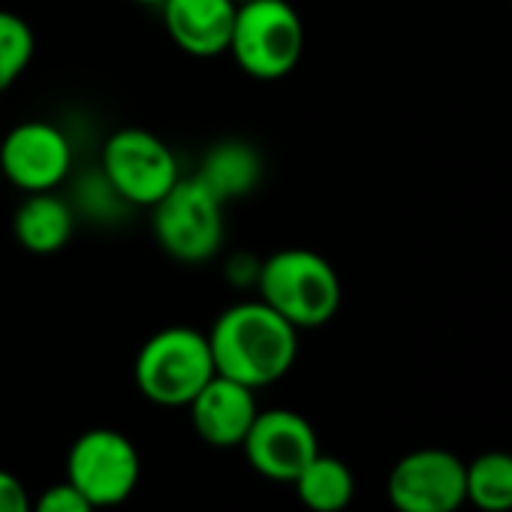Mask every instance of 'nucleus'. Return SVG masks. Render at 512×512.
Listing matches in <instances>:
<instances>
[{
    "instance_id": "f257e3e1",
    "label": "nucleus",
    "mask_w": 512,
    "mask_h": 512,
    "mask_svg": "<svg viewBox=\"0 0 512 512\" xmlns=\"http://www.w3.org/2000/svg\"><path fill=\"white\" fill-rule=\"evenodd\" d=\"M214 371L253 392L278 383L299 356V329L266 302L226 308L208 332Z\"/></svg>"
},
{
    "instance_id": "f03ea898",
    "label": "nucleus",
    "mask_w": 512,
    "mask_h": 512,
    "mask_svg": "<svg viewBox=\"0 0 512 512\" xmlns=\"http://www.w3.org/2000/svg\"><path fill=\"white\" fill-rule=\"evenodd\" d=\"M260 302L296 329L326 326L341 308V278L326 256L287 247L272 253L256 272Z\"/></svg>"
},
{
    "instance_id": "7ed1b4c3",
    "label": "nucleus",
    "mask_w": 512,
    "mask_h": 512,
    "mask_svg": "<svg viewBox=\"0 0 512 512\" xmlns=\"http://www.w3.org/2000/svg\"><path fill=\"white\" fill-rule=\"evenodd\" d=\"M214 374L208 335L187 326L151 335L133 365L136 389L157 407H187Z\"/></svg>"
},
{
    "instance_id": "20e7f679",
    "label": "nucleus",
    "mask_w": 512,
    "mask_h": 512,
    "mask_svg": "<svg viewBox=\"0 0 512 512\" xmlns=\"http://www.w3.org/2000/svg\"><path fill=\"white\" fill-rule=\"evenodd\" d=\"M226 52L250 79H284L296 70L305 52L302 19L287 0H250L235 10Z\"/></svg>"
},
{
    "instance_id": "39448f33",
    "label": "nucleus",
    "mask_w": 512,
    "mask_h": 512,
    "mask_svg": "<svg viewBox=\"0 0 512 512\" xmlns=\"http://www.w3.org/2000/svg\"><path fill=\"white\" fill-rule=\"evenodd\" d=\"M223 202L193 175L154 205V238L178 263H205L223 244Z\"/></svg>"
},
{
    "instance_id": "423d86ee",
    "label": "nucleus",
    "mask_w": 512,
    "mask_h": 512,
    "mask_svg": "<svg viewBox=\"0 0 512 512\" xmlns=\"http://www.w3.org/2000/svg\"><path fill=\"white\" fill-rule=\"evenodd\" d=\"M103 175L115 196L145 208H154L181 181L175 151L142 127H124L106 139Z\"/></svg>"
},
{
    "instance_id": "0eeeda50",
    "label": "nucleus",
    "mask_w": 512,
    "mask_h": 512,
    "mask_svg": "<svg viewBox=\"0 0 512 512\" xmlns=\"http://www.w3.org/2000/svg\"><path fill=\"white\" fill-rule=\"evenodd\" d=\"M139 473V449L115 428L85 431L67 455V482H73L97 509L121 506L136 491Z\"/></svg>"
},
{
    "instance_id": "6e6552de",
    "label": "nucleus",
    "mask_w": 512,
    "mask_h": 512,
    "mask_svg": "<svg viewBox=\"0 0 512 512\" xmlns=\"http://www.w3.org/2000/svg\"><path fill=\"white\" fill-rule=\"evenodd\" d=\"M467 464L449 449H413L386 479L389 503L398 512H455L467 503Z\"/></svg>"
},
{
    "instance_id": "1a4fd4ad",
    "label": "nucleus",
    "mask_w": 512,
    "mask_h": 512,
    "mask_svg": "<svg viewBox=\"0 0 512 512\" xmlns=\"http://www.w3.org/2000/svg\"><path fill=\"white\" fill-rule=\"evenodd\" d=\"M73 166V145L49 121H25L0 142V175L25 193L55 190Z\"/></svg>"
},
{
    "instance_id": "9d476101",
    "label": "nucleus",
    "mask_w": 512,
    "mask_h": 512,
    "mask_svg": "<svg viewBox=\"0 0 512 512\" xmlns=\"http://www.w3.org/2000/svg\"><path fill=\"white\" fill-rule=\"evenodd\" d=\"M241 449L260 476L293 485L305 464L320 452V440L314 425L302 413L278 407L256 413L247 437L241 440Z\"/></svg>"
},
{
    "instance_id": "9b49d317",
    "label": "nucleus",
    "mask_w": 512,
    "mask_h": 512,
    "mask_svg": "<svg viewBox=\"0 0 512 512\" xmlns=\"http://www.w3.org/2000/svg\"><path fill=\"white\" fill-rule=\"evenodd\" d=\"M193 431L214 449L241 446L253 419H256V398L253 389L235 383L223 374H214L199 395L187 404Z\"/></svg>"
},
{
    "instance_id": "f8f14e48",
    "label": "nucleus",
    "mask_w": 512,
    "mask_h": 512,
    "mask_svg": "<svg viewBox=\"0 0 512 512\" xmlns=\"http://www.w3.org/2000/svg\"><path fill=\"white\" fill-rule=\"evenodd\" d=\"M163 22L172 43L193 58H217L229 49L235 4L232 0H163Z\"/></svg>"
},
{
    "instance_id": "ddd939ff",
    "label": "nucleus",
    "mask_w": 512,
    "mask_h": 512,
    "mask_svg": "<svg viewBox=\"0 0 512 512\" xmlns=\"http://www.w3.org/2000/svg\"><path fill=\"white\" fill-rule=\"evenodd\" d=\"M76 229V217L73 208L55 193H28V199L16 208L13 217V232L16 241L28 250V253H58L70 244Z\"/></svg>"
},
{
    "instance_id": "4468645a",
    "label": "nucleus",
    "mask_w": 512,
    "mask_h": 512,
    "mask_svg": "<svg viewBox=\"0 0 512 512\" xmlns=\"http://www.w3.org/2000/svg\"><path fill=\"white\" fill-rule=\"evenodd\" d=\"M263 175V163H260V154H256L247 142H217L205 160H202V169H199V181L226 205L229 199H238V196H247L256 181Z\"/></svg>"
},
{
    "instance_id": "2eb2a0df",
    "label": "nucleus",
    "mask_w": 512,
    "mask_h": 512,
    "mask_svg": "<svg viewBox=\"0 0 512 512\" xmlns=\"http://www.w3.org/2000/svg\"><path fill=\"white\" fill-rule=\"evenodd\" d=\"M293 488L311 512H341L356 494V479L341 458L317 452L293 479Z\"/></svg>"
},
{
    "instance_id": "dca6fc26",
    "label": "nucleus",
    "mask_w": 512,
    "mask_h": 512,
    "mask_svg": "<svg viewBox=\"0 0 512 512\" xmlns=\"http://www.w3.org/2000/svg\"><path fill=\"white\" fill-rule=\"evenodd\" d=\"M467 503L482 512H512V452L491 449L476 455L467 470Z\"/></svg>"
},
{
    "instance_id": "f3484780",
    "label": "nucleus",
    "mask_w": 512,
    "mask_h": 512,
    "mask_svg": "<svg viewBox=\"0 0 512 512\" xmlns=\"http://www.w3.org/2000/svg\"><path fill=\"white\" fill-rule=\"evenodd\" d=\"M34 52V28L22 16L0 10V94L10 91L25 76L34 61Z\"/></svg>"
},
{
    "instance_id": "a211bd4d",
    "label": "nucleus",
    "mask_w": 512,
    "mask_h": 512,
    "mask_svg": "<svg viewBox=\"0 0 512 512\" xmlns=\"http://www.w3.org/2000/svg\"><path fill=\"white\" fill-rule=\"evenodd\" d=\"M31 512H97V506L73 485V482H58L46 488L40 497H34Z\"/></svg>"
},
{
    "instance_id": "6ab92c4d",
    "label": "nucleus",
    "mask_w": 512,
    "mask_h": 512,
    "mask_svg": "<svg viewBox=\"0 0 512 512\" xmlns=\"http://www.w3.org/2000/svg\"><path fill=\"white\" fill-rule=\"evenodd\" d=\"M34 497L22 485V479L10 470H0V512H31Z\"/></svg>"
},
{
    "instance_id": "aec40b11",
    "label": "nucleus",
    "mask_w": 512,
    "mask_h": 512,
    "mask_svg": "<svg viewBox=\"0 0 512 512\" xmlns=\"http://www.w3.org/2000/svg\"><path fill=\"white\" fill-rule=\"evenodd\" d=\"M133 4H148V7H163V0H133Z\"/></svg>"
},
{
    "instance_id": "412c9836",
    "label": "nucleus",
    "mask_w": 512,
    "mask_h": 512,
    "mask_svg": "<svg viewBox=\"0 0 512 512\" xmlns=\"http://www.w3.org/2000/svg\"><path fill=\"white\" fill-rule=\"evenodd\" d=\"M232 4H235V7H241V4H250V0H232Z\"/></svg>"
},
{
    "instance_id": "4be33fe9",
    "label": "nucleus",
    "mask_w": 512,
    "mask_h": 512,
    "mask_svg": "<svg viewBox=\"0 0 512 512\" xmlns=\"http://www.w3.org/2000/svg\"><path fill=\"white\" fill-rule=\"evenodd\" d=\"M0 181H4V175H0Z\"/></svg>"
}]
</instances>
